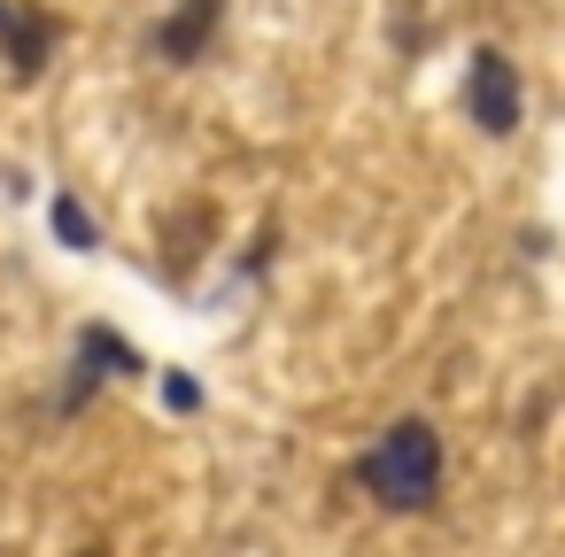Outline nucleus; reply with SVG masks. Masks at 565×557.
<instances>
[{
	"mask_svg": "<svg viewBox=\"0 0 565 557\" xmlns=\"http://www.w3.org/2000/svg\"><path fill=\"white\" fill-rule=\"evenodd\" d=\"M356 480H364V495L387 503V511H426L434 488H441V433H434L426 418H395V426L356 457Z\"/></svg>",
	"mask_w": 565,
	"mask_h": 557,
	"instance_id": "obj_1",
	"label": "nucleus"
},
{
	"mask_svg": "<svg viewBox=\"0 0 565 557\" xmlns=\"http://www.w3.org/2000/svg\"><path fill=\"white\" fill-rule=\"evenodd\" d=\"M465 101H472V125L480 132H519V109H526V94H519V63L503 55V47H480L472 55V78H465Z\"/></svg>",
	"mask_w": 565,
	"mask_h": 557,
	"instance_id": "obj_2",
	"label": "nucleus"
},
{
	"mask_svg": "<svg viewBox=\"0 0 565 557\" xmlns=\"http://www.w3.org/2000/svg\"><path fill=\"white\" fill-rule=\"evenodd\" d=\"M0 47H9L17 78L32 86L47 71V47H55V17H40L32 0H0Z\"/></svg>",
	"mask_w": 565,
	"mask_h": 557,
	"instance_id": "obj_3",
	"label": "nucleus"
},
{
	"mask_svg": "<svg viewBox=\"0 0 565 557\" xmlns=\"http://www.w3.org/2000/svg\"><path fill=\"white\" fill-rule=\"evenodd\" d=\"M109 372H140V349H125L117 333L86 325V341H78V379H71V395H63V410H78V403L94 395V379H109Z\"/></svg>",
	"mask_w": 565,
	"mask_h": 557,
	"instance_id": "obj_4",
	"label": "nucleus"
},
{
	"mask_svg": "<svg viewBox=\"0 0 565 557\" xmlns=\"http://www.w3.org/2000/svg\"><path fill=\"white\" fill-rule=\"evenodd\" d=\"M217 17H225V0H179V9H171V24L156 32L163 63H194V55L217 40Z\"/></svg>",
	"mask_w": 565,
	"mask_h": 557,
	"instance_id": "obj_5",
	"label": "nucleus"
},
{
	"mask_svg": "<svg viewBox=\"0 0 565 557\" xmlns=\"http://www.w3.org/2000/svg\"><path fill=\"white\" fill-rule=\"evenodd\" d=\"M55 233H63L71 248H94V240H102V233H94V217H86L78 202H55Z\"/></svg>",
	"mask_w": 565,
	"mask_h": 557,
	"instance_id": "obj_6",
	"label": "nucleus"
},
{
	"mask_svg": "<svg viewBox=\"0 0 565 557\" xmlns=\"http://www.w3.org/2000/svg\"><path fill=\"white\" fill-rule=\"evenodd\" d=\"M163 395H171V410H194V403H202V387H194V379H171Z\"/></svg>",
	"mask_w": 565,
	"mask_h": 557,
	"instance_id": "obj_7",
	"label": "nucleus"
},
{
	"mask_svg": "<svg viewBox=\"0 0 565 557\" xmlns=\"http://www.w3.org/2000/svg\"><path fill=\"white\" fill-rule=\"evenodd\" d=\"M78 557H109V549H78Z\"/></svg>",
	"mask_w": 565,
	"mask_h": 557,
	"instance_id": "obj_8",
	"label": "nucleus"
}]
</instances>
